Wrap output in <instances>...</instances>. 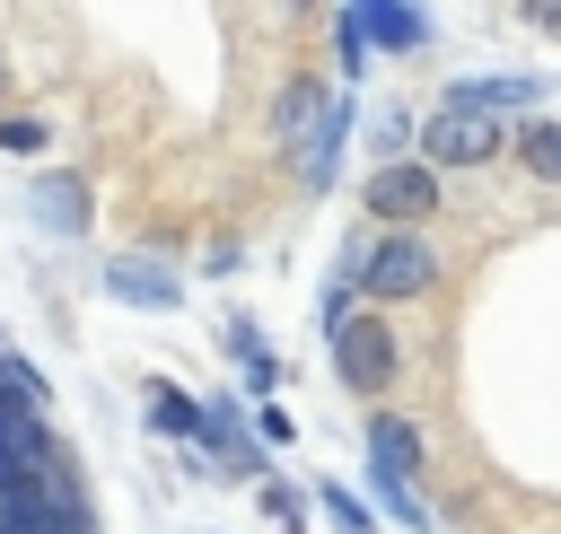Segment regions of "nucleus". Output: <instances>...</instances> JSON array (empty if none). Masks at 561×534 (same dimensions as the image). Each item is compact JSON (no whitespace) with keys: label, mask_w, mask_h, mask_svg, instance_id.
<instances>
[{"label":"nucleus","mask_w":561,"mask_h":534,"mask_svg":"<svg viewBox=\"0 0 561 534\" xmlns=\"http://www.w3.org/2000/svg\"><path fill=\"white\" fill-rule=\"evenodd\" d=\"M342 271L359 280V306H412V298H430L438 289V271H447V254L421 236V228H368V236H351L342 245Z\"/></svg>","instance_id":"f257e3e1"},{"label":"nucleus","mask_w":561,"mask_h":534,"mask_svg":"<svg viewBox=\"0 0 561 534\" xmlns=\"http://www.w3.org/2000/svg\"><path fill=\"white\" fill-rule=\"evenodd\" d=\"M394 368H403V341H394V324H386L377 306H359V315L333 333V376H342L351 394H368V403H377V394L394 385Z\"/></svg>","instance_id":"f03ea898"},{"label":"nucleus","mask_w":561,"mask_h":534,"mask_svg":"<svg viewBox=\"0 0 561 534\" xmlns=\"http://www.w3.org/2000/svg\"><path fill=\"white\" fill-rule=\"evenodd\" d=\"M359 201H368V219H377V228H421V219H438L447 184H438L421 158H394V166H368Z\"/></svg>","instance_id":"7ed1b4c3"},{"label":"nucleus","mask_w":561,"mask_h":534,"mask_svg":"<svg viewBox=\"0 0 561 534\" xmlns=\"http://www.w3.org/2000/svg\"><path fill=\"white\" fill-rule=\"evenodd\" d=\"M552 96V79L535 70H473V79H447L438 114H473V123H508V114H535Z\"/></svg>","instance_id":"20e7f679"},{"label":"nucleus","mask_w":561,"mask_h":534,"mask_svg":"<svg viewBox=\"0 0 561 534\" xmlns=\"http://www.w3.org/2000/svg\"><path fill=\"white\" fill-rule=\"evenodd\" d=\"M351 131H359V96H342V88H333V96H324V114L289 140V175H298V193H324V184L342 175V140H351Z\"/></svg>","instance_id":"39448f33"},{"label":"nucleus","mask_w":561,"mask_h":534,"mask_svg":"<svg viewBox=\"0 0 561 534\" xmlns=\"http://www.w3.org/2000/svg\"><path fill=\"white\" fill-rule=\"evenodd\" d=\"M500 123H473V114H430L421 123V166L430 175H447V166H482V158H500Z\"/></svg>","instance_id":"423d86ee"},{"label":"nucleus","mask_w":561,"mask_h":534,"mask_svg":"<svg viewBox=\"0 0 561 534\" xmlns=\"http://www.w3.org/2000/svg\"><path fill=\"white\" fill-rule=\"evenodd\" d=\"M96 280H105V298H123V306H149V315H175V298H184L175 263H158V254H114Z\"/></svg>","instance_id":"0eeeda50"},{"label":"nucleus","mask_w":561,"mask_h":534,"mask_svg":"<svg viewBox=\"0 0 561 534\" xmlns=\"http://www.w3.org/2000/svg\"><path fill=\"white\" fill-rule=\"evenodd\" d=\"M26 219H35V228H53V236H88V175L44 166V175L26 184Z\"/></svg>","instance_id":"6e6552de"},{"label":"nucleus","mask_w":561,"mask_h":534,"mask_svg":"<svg viewBox=\"0 0 561 534\" xmlns=\"http://www.w3.org/2000/svg\"><path fill=\"white\" fill-rule=\"evenodd\" d=\"M421 464H430L421 429H412L403 411H386V403H377V411H368V473H386V481H403V490H412V481H421Z\"/></svg>","instance_id":"1a4fd4ad"},{"label":"nucleus","mask_w":561,"mask_h":534,"mask_svg":"<svg viewBox=\"0 0 561 534\" xmlns=\"http://www.w3.org/2000/svg\"><path fill=\"white\" fill-rule=\"evenodd\" d=\"M359 35H368V53H421L430 44V9H412V0H359Z\"/></svg>","instance_id":"9d476101"},{"label":"nucleus","mask_w":561,"mask_h":534,"mask_svg":"<svg viewBox=\"0 0 561 534\" xmlns=\"http://www.w3.org/2000/svg\"><path fill=\"white\" fill-rule=\"evenodd\" d=\"M219 350L245 368V394H272L280 385V359H272V341H263V324H245V315H228L219 324Z\"/></svg>","instance_id":"9b49d317"},{"label":"nucleus","mask_w":561,"mask_h":534,"mask_svg":"<svg viewBox=\"0 0 561 534\" xmlns=\"http://www.w3.org/2000/svg\"><path fill=\"white\" fill-rule=\"evenodd\" d=\"M149 438H175V446L202 455V394H184V385H149Z\"/></svg>","instance_id":"f8f14e48"},{"label":"nucleus","mask_w":561,"mask_h":534,"mask_svg":"<svg viewBox=\"0 0 561 534\" xmlns=\"http://www.w3.org/2000/svg\"><path fill=\"white\" fill-rule=\"evenodd\" d=\"M324 96H333V88H324V79H289V88H280V96H272V140H280V149H289V140H298V131H307V123H316V114H324Z\"/></svg>","instance_id":"ddd939ff"},{"label":"nucleus","mask_w":561,"mask_h":534,"mask_svg":"<svg viewBox=\"0 0 561 534\" xmlns=\"http://www.w3.org/2000/svg\"><path fill=\"white\" fill-rule=\"evenodd\" d=\"M517 166H526L535 184H561V114H543V123L517 131Z\"/></svg>","instance_id":"4468645a"},{"label":"nucleus","mask_w":561,"mask_h":534,"mask_svg":"<svg viewBox=\"0 0 561 534\" xmlns=\"http://www.w3.org/2000/svg\"><path fill=\"white\" fill-rule=\"evenodd\" d=\"M359 70H368V35H359V9H333V79H342V96L359 88Z\"/></svg>","instance_id":"2eb2a0df"},{"label":"nucleus","mask_w":561,"mask_h":534,"mask_svg":"<svg viewBox=\"0 0 561 534\" xmlns=\"http://www.w3.org/2000/svg\"><path fill=\"white\" fill-rule=\"evenodd\" d=\"M412 140H421V123H412V105H386V114L368 123V158H377V166H394V158H412Z\"/></svg>","instance_id":"dca6fc26"},{"label":"nucleus","mask_w":561,"mask_h":534,"mask_svg":"<svg viewBox=\"0 0 561 534\" xmlns=\"http://www.w3.org/2000/svg\"><path fill=\"white\" fill-rule=\"evenodd\" d=\"M368 490H377V516H394L403 534H430V525H438L421 490H403V481H386V473H368Z\"/></svg>","instance_id":"f3484780"},{"label":"nucleus","mask_w":561,"mask_h":534,"mask_svg":"<svg viewBox=\"0 0 561 534\" xmlns=\"http://www.w3.org/2000/svg\"><path fill=\"white\" fill-rule=\"evenodd\" d=\"M0 394H9L18 411H44V394H53V385H44V368H35V359H18V350H0Z\"/></svg>","instance_id":"a211bd4d"},{"label":"nucleus","mask_w":561,"mask_h":534,"mask_svg":"<svg viewBox=\"0 0 561 534\" xmlns=\"http://www.w3.org/2000/svg\"><path fill=\"white\" fill-rule=\"evenodd\" d=\"M351 315H359V280H351V271L333 263V280H324V298H316V324H324V341H333V333H342Z\"/></svg>","instance_id":"6ab92c4d"},{"label":"nucleus","mask_w":561,"mask_h":534,"mask_svg":"<svg viewBox=\"0 0 561 534\" xmlns=\"http://www.w3.org/2000/svg\"><path fill=\"white\" fill-rule=\"evenodd\" d=\"M316 508H324L342 534H377V508H368V499H351L342 481H316Z\"/></svg>","instance_id":"aec40b11"},{"label":"nucleus","mask_w":561,"mask_h":534,"mask_svg":"<svg viewBox=\"0 0 561 534\" xmlns=\"http://www.w3.org/2000/svg\"><path fill=\"white\" fill-rule=\"evenodd\" d=\"M44 140H53L44 114H0V149H9V158H44Z\"/></svg>","instance_id":"412c9836"},{"label":"nucleus","mask_w":561,"mask_h":534,"mask_svg":"<svg viewBox=\"0 0 561 534\" xmlns=\"http://www.w3.org/2000/svg\"><path fill=\"white\" fill-rule=\"evenodd\" d=\"M0 534H44V508H35V490H26V499H0Z\"/></svg>","instance_id":"4be33fe9"},{"label":"nucleus","mask_w":561,"mask_h":534,"mask_svg":"<svg viewBox=\"0 0 561 534\" xmlns=\"http://www.w3.org/2000/svg\"><path fill=\"white\" fill-rule=\"evenodd\" d=\"M263 508H272V516H280V525H307V499H298V490H289V481H263Z\"/></svg>","instance_id":"5701e85b"},{"label":"nucleus","mask_w":561,"mask_h":534,"mask_svg":"<svg viewBox=\"0 0 561 534\" xmlns=\"http://www.w3.org/2000/svg\"><path fill=\"white\" fill-rule=\"evenodd\" d=\"M535 26H552V35H561V0H535Z\"/></svg>","instance_id":"b1692460"}]
</instances>
